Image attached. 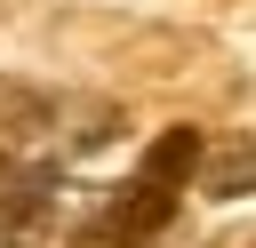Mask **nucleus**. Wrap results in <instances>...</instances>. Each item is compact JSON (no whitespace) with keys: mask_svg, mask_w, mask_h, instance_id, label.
Segmentation results:
<instances>
[{"mask_svg":"<svg viewBox=\"0 0 256 248\" xmlns=\"http://www.w3.org/2000/svg\"><path fill=\"white\" fill-rule=\"evenodd\" d=\"M112 128H120L112 104L24 88V80L0 72V240L16 232V216L32 208V192L56 184V176H72L80 152H96Z\"/></svg>","mask_w":256,"mask_h":248,"instance_id":"f257e3e1","label":"nucleus"},{"mask_svg":"<svg viewBox=\"0 0 256 248\" xmlns=\"http://www.w3.org/2000/svg\"><path fill=\"white\" fill-rule=\"evenodd\" d=\"M192 168H200V136H192V128H168V136L144 152V168L96 208V240H120V248H128V240H152V232L168 224L176 184H184Z\"/></svg>","mask_w":256,"mask_h":248,"instance_id":"f03ea898","label":"nucleus"},{"mask_svg":"<svg viewBox=\"0 0 256 248\" xmlns=\"http://www.w3.org/2000/svg\"><path fill=\"white\" fill-rule=\"evenodd\" d=\"M200 184H208L216 200H240V192H256V144H248V136H232V144L200 152Z\"/></svg>","mask_w":256,"mask_h":248,"instance_id":"7ed1b4c3","label":"nucleus"}]
</instances>
